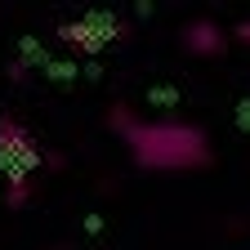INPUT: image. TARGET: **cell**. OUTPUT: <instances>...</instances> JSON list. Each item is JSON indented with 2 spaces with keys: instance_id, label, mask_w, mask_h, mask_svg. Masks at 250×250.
Returning <instances> with one entry per match:
<instances>
[{
  "instance_id": "obj_1",
  "label": "cell",
  "mask_w": 250,
  "mask_h": 250,
  "mask_svg": "<svg viewBox=\"0 0 250 250\" xmlns=\"http://www.w3.org/2000/svg\"><path fill=\"white\" fill-rule=\"evenodd\" d=\"M130 143L147 170H197L210 161V143L197 125H139Z\"/></svg>"
},
{
  "instance_id": "obj_5",
  "label": "cell",
  "mask_w": 250,
  "mask_h": 250,
  "mask_svg": "<svg viewBox=\"0 0 250 250\" xmlns=\"http://www.w3.org/2000/svg\"><path fill=\"white\" fill-rule=\"evenodd\" d=\"M237 41H241V45H250V22H237Z\"/></svg>"
},
{
  "instance_id": "obj_2",
  "label": "cell",
  "mask_w": 250,
  "mask_h": 250,
  "mask_svg": "<svg viewBox=\"0 0 250 250\" xmlns=\"http://www.w3.org/2000/svg\"><path fill=\"white\" fill-rule=\"evenodd\" d=\"M183 45L192 49V54H201V58H219V54H224V45H228V36H224V27H219V22L197 18V22L183 27Z\"/></svg>"
},
{
  "instance_id": "obj_4",
  "label": "cell",
  "mask_w": 250,
  "mask_h": 250,
  "mask_svg": "<svg viewBox=\"0 0 250 250\" xmlns=\"http://www.w3.org/2000/svg\"><path fill=\"white\" fill-rule=\"evenodd\" d=\"M58 36H62V41H72V45H81V49H94V45H99V36H103V31L94 27V22H85V27H62Z\"/></svg>"
},
{
  "instance_id": "obj_3",
  "label": "cell",
  "mask_w": 250,
  "mask_h": 250,
  "mask_svg": "<svg viewBox=\"0 0 250 250\" xmlns=\"http://www.w3.org/2000/svg\"><path fill=\"white\" fill-rule=\"evenodd\" d=\"M0 152H5V161H9V170H27L31 166V156H36V152H31V139L18 130V125H0Z\"/></svg>"
}]
</instances>
